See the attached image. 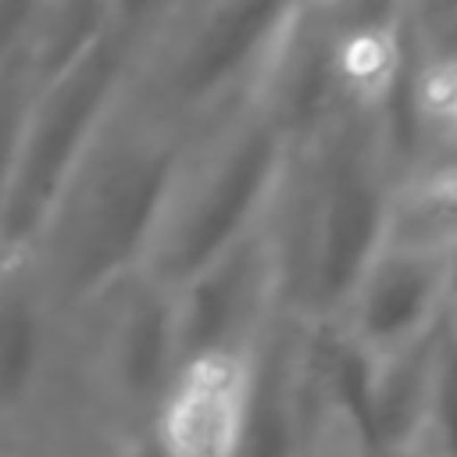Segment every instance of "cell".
Listing matches in <instances>:
<instances>
[{
	"mask_svg": "<svg viewBox=\"0 0 457 457\" xmlns=\"http://www.w3.org/2000/svg\"><path fill=\"white\" fill-rule=\"evenodd\" d=\"M129 457H164L161 450H157V443H154V436H150V428L132 443V450H129Z\"/></svg>",
	"mask_w": 457,
	"mask_h": 457,
	"instance_id": "12",
	"label": "cell"
},
{
	"mask_svg": "<svg viewBox=\"0 0 457 457\" xmlns=\"http://www.w3.org/2000/svg\"><path fill=\"white\" fill-rule=\"evenodd\" d=\"M450 307V257L378 246L332 325L371 361L439 328Z\"/></svg>",
	"mask_w": 457,
	"mask_h": 457,
	"instance_id": "4",
	"label": "cell"
},
{
	"mask_svg": "<svg viewBox=\"0 0 457 457\" xmlns=\"http://www.w3.org/2000/svg\"><path fill=\"white\" fill-rule=\"evenodd\" d=\"M396 164L378 114H343L300 146L278 207L289 228L275 239L278 282L300 314L332 321L364 264L382 246Z\"/></svg>",
	"mask_w": 457,
	"mask_h": 457,
	"instance_id": "1",
	"label": "cell"
},
{
	"mask_svg": "<svg viewBox=\"0 0 457 457\" xmlns=\"http://www.w3.org/2000/svg\"><path fill=\"white\" fill-rule=\"evenodd\" d=\"M382 246L450 257L457 246V157L432 161L393 179Z\"/></svg>",
	"mask_w": 457,
	"mask_h": 457,
	"instance_id": "8",
	"label": "cell"
},
{
	"mask_svg": "<svg viewBox=\"0 0 457 457\" xmlns=\"http://www.w3.org/2000/svg\"><path fill=\"white\" fill-rule=\"evenodd\" d=\"M175 364V293L171 286L150 278L121 311V325L114 332V375L121 393L132 400H157Z\"/></svg>",
	"mask_w": 457,
	"mask_h": 457,
	"instance_id": "9",
	"label": "cell"
},
{
	"mask_svg": "<svg viewBox=\"0 0 457 457\" xmlns=\"http://www.w3.org/2000/svg\"><path fill=\"white\" fill-rule=\"evenodd\" d=\"M307 0H204L186 29L168 86L182 107H225L246 100Z\"/></svg>",
	"mask_w": 457,
	"mask_h": 457,
	"instance_id": "3",
	"label": "cell"
},
{
	"mask_svg": "<svg viewBox=\"0 0 457 457\" xmlns=\"http://www.w3.org/2000/svg\"><path fill=\"white\" fill-rule=\"evenodd\" d=\"M296 154V136L257 93L239 100L214 146L193 168H179L146 257L150 278L175 289L261 232L278 207Z\"/></svg>",
	"mask_w": 457,
	"mask_h": 457,
	"instance_id": "2",
	"label": "cell"
},
{
	"mask_svg": "<svg viewBox=\"0 0 457 457\" xmlns=\"http://www.w3.org/2000/svg\"><path fill=\"white\" fill-rule=\"evenodd\" d=\"M418 457H457V325L450 321V314L436 350Z\"/></svg>",
	"mask_w": 457,
	"mask_h": 457,
	"instance_id": "11",
	"label": "cell"
},
{
	"mask_svg": "<svg viewBox=\"0 0 457 457\" xmlns=\"http://www.w3.org/2000/svg\"><path fill=\"white\" fill-rule=\"evenodd\" d=\"M443 325L421 336L418 343L371 361L368 403H371V436H375L378 457H418L421 450L432 368H436Z\"/></svg>",
	"mask_w": 457,
	"mask_h": 457,
	"instance_id": "7",
	"label": "cell"
},
{
	"mask_svg": "<svg viewBox=\"0 0 457 457\" xmlns=\"http://www.w3.org/2000/svg\"><path fill=\"white\" fill-rule=\"evenodd\" d=\"M253 396V350H200L175 364L154 421L164 457H232Z\"/></svg>",
	"mask_w": 457,
	"mask_h": 457,
	"instance_id": "6",
	"label": "cell"
},
{
	"mask_svg": "<svg viewBox=\"0 0 457 457\" xmlns=\"http://www.w3.org/2000/svg\"><path fill=\"white\" fill-rule=\"evenodd\" d=\"M446 314L457 325V246L450 250V307H446Z\"/></svg>",
	"mask_w": 457,
	"mask_h": 457,
	"instance_id": "13",
	"label": "cell"
},
{
	"mask_svg": "<svg viewBox=\"0 0 457 457\" xmlns=\"http://www.w3.org/2000/svg\"><path fill=\"white\" fill-rule=\"evenodd\" d=\"M171 293L179 361L200 350H253L264 311L282 293L271 221Z\"/></svg>",
	"mask_w": 457,
	"mask_h": 457,
	"instance_id": "5",
	"label": "cell"
},
{
	"mask_svg": "<svg viewBox=\"0 0 457 457\" xmlns=\"http://www.w3.org/2000/svg\"><path fill=\"white\" fill-rule=\"evenodd\" d=\"M303 407L296 386V346L268 336L253 346V396L232 457H296Z\"/></svg>",
	"mask_w": 457,
	"mask_h": 457,
	"instance_id": "10",
	"label": "cell"
}]
</instances>
